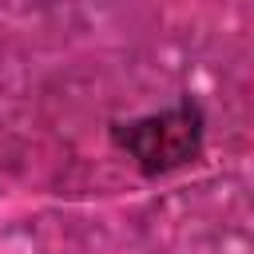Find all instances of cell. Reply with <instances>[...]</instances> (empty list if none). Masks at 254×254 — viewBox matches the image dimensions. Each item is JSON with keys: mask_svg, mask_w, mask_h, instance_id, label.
Returning a JSON list of instances; mask_svg holds the SVG:
<instances>
[{"mask_svg": "<svg viewBox=\"0 0 254 254\" xmlns=\"http://www.w3.org/2000/svg\"><path fill=\"white\" fill-rule=\"evenodd\" d=\"M115 143L135 159L143 175H167L198 159L202 151V107L183 99L167 111L115 127Z\"/></svg>", "mask_w": 254, "mask_h": 254, "instance_id": "1", "label": "cell"}]
</instances>
